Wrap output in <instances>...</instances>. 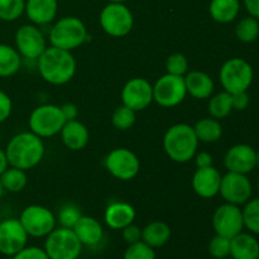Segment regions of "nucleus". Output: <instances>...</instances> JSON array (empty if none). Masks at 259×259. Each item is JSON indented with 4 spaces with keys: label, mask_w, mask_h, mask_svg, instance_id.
Listing matches in <instances>:
<instances>
[{
    "label": "nucleus",
    "mask_w": 259,
    "mask_h": 259,
    "mask_svg": "<svg viewBox=\"0 0 259 259\" xmlns=\"http://www.w3.org/2000/svg\"><path fill=\"white\" fill-rule=\"evenodd\" d=\"M37 67L46 82L60 86L72 80L77 63L70 51L50 46L37 60Z\"/></svg>",
    "instance_id": "nucleus-1"
},
{
    "label": "nucleus",
    "mask_w": 259,
    "mask_h": 259,
    "mask_svg": "<svg viewBox=\"0 0 259 259\" xmlns=\"http://www.w3.org/2000/svg\"><path fill=\"white\" fill-rule=\"evenodd\" d=\"M45 152L43 139L32 132H22L15 134L8 142L5 148L9 166L24 171L38 166L45 157Z\"/></svg>",
    "instance_id": "nucleus-2"
},
{
    "label": "nucleus",
    "mask_w": 259,
    "mask_h": 259,
    "mask_svg": "<svg viewBox=\"0 0 259 259\" xmlns=\"http://www.w3.org/2000/svg\"><path fill=\"white\" fill-rule=\"evenodd\" d=\"M199 143L194 126L186 123H179L169 126L163 137L164 152L172 161L177 163H186L194 158Z\"/></svg>",
    "instance_id": "nucleus-3"
},
{
    "label": "nucleus",
    "mask_w": 259,
    "mask_h": 259,
    "mask_svg": "<svg viewBox=\"0 0 259 259\" xmlns=\"http://www.w3.org/2000/svg\"><path fill=\"white\" fill-rule=\"evenodd\" d=\"M48 38L51 46L71 52L82 46L89 35L82 20L76 17H63L52 25Z\"/></svg>",
    "instance_id": "nucleus-4"
},
{
    "label": "nucleus",
    "mask_w": 259,
    "mask_h": 259,
    "mask_svg": "<svg viewBox=\"0 0 259 259\" xmlns=\"http://www.w3.org/2000/svg\"><path fill=\"white\" fill-rule=\"evenodd\" d=\"M219 80L224 91L238 94L248 91L254 80V70L244 58L233 57L223 63L219 72Z\"/></svg>",
    "instance_id": "nucleus-5"
},
{
    "label": "nucleus",
    "mask_w": 259,
    "mask_h": 259,
    "mask_svg": "<svg viewBox=\"0 0 259 259\" xmlns=\"http://www.w3.org/2000/svg\"><path fill=\"white\" fill-rule=\"evenodd\" d=\"M82 247L72 229L60 227L46 237L43 249L50 259H78Z\"/></svg>",
    "instance_id": "nucleus-6"
},
{
    "label": "nucleus",
    "mask_w": 259,
    "mask_h": 259,
    "mask_svg": "<svg viewBox=\"0 0 259 259\" xmlns=\"http://www.w3.org/2000/svg\"><path fill=\"white\" fill-rule=\"evenodd\" d=\"M65 123L66 119L61 110V106L53 104H43L37 106L30 113L28 120L30 132L37 134L42 139L60 134Z\"/></svg>",
    "instance_id": "nucleus-7"
},
{
    "label": "nucleus",
    "mask_w": 259,
    "mask_h": 259,
    "mask_svg": "<svg viewBox=\"0 0 259 259\" xmlns=\"http://www.w3.org/2000/svg\"><path fill=\"white\" fill-rule=\"evenodd\" d=\"M101 28L110 37H125L134 25V17L124 3H109L99 17Z\"/></svg>",
    "instance_id": "nucleus-8"
},
{
    "label": "nucleus",
    "mask_w": 259,
    "mask_h": 259,
    "mask_svg": "<svg viewBox=\"0 0 259 259\" xmlns=\"http://www.w3.org/2000/svg\"><path fill=\"white\" fill-rule=\"evenodd\" d=\"M19 222L28 237L33 238L47 237L57 224L55 214L42 205H29L25 207L20 214Z\"/></svg>",
    "instance_id": "nucleus-9"
},
{
    "label": "nucleus",
    "mask_w": 259,
    "mask_h": 259,
    "mask_svg": "<svg viewBox=\"0 0 259 259\" xmlns=\"http://www.w3.org/2000/svg\"><path fill=\"white\" fill-rule=\"evenodd\" d=\"M187 95L184 76H161L153 85V101L162 108H174L180 105Z\"/></svg>",
    "instance_id": "nucleus-10"
},
{
    "label": "nucleus",
    "mask_w": 259,
    "mask_h": 259,
    "mask_svg": "<svg viewBox=\"0 0 259 259\" xmlns=\"http://www.w3.org/2000/svg\"><path fill=\"white\" fill-rule=\"evenodd\" d=\"M105 167L109 174L120 181H129L137 177L141 169V161L128 148H115L106 156Z\"/></svg>",
    "instance_id": "nucleus-11"
},
{
    "label": "nucleus",
    "mask_w": 259,
    "mask_h": 259,
    "mask_svg": "<svg viewBox=\"0 0 259 259\" xmlns=\"http://www.w3.org/2000/svg\"><path fill=\"white\" fill-rule=\"evenodd\" d=\"M15 48L25 60L37 61L47 48V40L38 25L24 24L15 32Z\"/></svg>",
    "instance_id": "nucleus-12"
},
{
    "label": "nucleus",
    "mask_w": 259,
    "mask_h": 259,
    "mask_svg": "<svg viewBox=\"0 0 259 259\" xmlns=\"http://www.w3.org/2000/svg\"><path fill=\"white\" fill-rule=\"evenodd\" d=\"M219 194L225 202L240 206L252 199V182L247 175L227 172L222 176Z\"/></svg>",
    "instance_id": "nucleus-13"
},
{
    "label": "nucleus",
    "mask_w": 259,
    "mask_h": 259,
    "mask_svg": "<svg viewBox=\"0 0 259 259\" xmlns=\"http://www.w3.org/2000/svg\"><path fill=\"white\" fill-rule=\"evenodd\" d=\"M212 227L218 235L232 239L244 229L243 210L229 202L220 205L212 215Z\"/></svg>",
    "instance_id": "nucleus-14"
},
{
    "label": "nucleus",
    "mask_w": 259,
    "mask_h": 259,
    "mask_svg": "<svg viewBox=\"0 0 259 259\" xmlns=\"http://www.w3.org/2000/svg\"><path fill=\"white\" fill-rule=\"evenodd\" d=\"M121 101L132 110H144L153 103V85L147 78H132L121 90Z\"/></svg>",
    "instance_id": "nucleus-15"
},
{
    "label": "nucleus",
    "mask_w": 259,
    "mask_h": 259,
    "mask_svg": "<svg viewBox=\"0 0 259 259\" xmlns=\"http://www.w3.org/2000/svg\"><path fill=\"white\" fill-rule=\"evenodd\" d=\"M28 234L19 219H5L0 223V253L13 257L27 247Z\"/></svg>",
    "instance_id": "nucleus-16"
},
{
    "label": "nucleus",
    "mask_w": 259,
    "mask_h": 259,
    "mask_svg": "<svg viewBox=\"0 0 259 259\" xmlns=\"http://www.w3.org/2000/svg\"><path fill=\"white\" fill-rule=\"evenodd\" d=\"M224 166L228 172L250 174L257 167V151L249 144H235L225 153Z\"/></svg>",
    "instance_id": "nucleus-17"
},
{
    "label": "nucleus",
    "mask_w": 259,
    "mask_h": 259,
    "mask_svg": "<svg viewBox=\"0 0 259 259\" xmlns=\"http://www.w3.org/2000/svg\"><path fill=\"white\" fill-rule=\"evenodd\" d=\"M222 175L214 166L197 168L192 176V189L202 199H211L219 194Z\"/></svg>",
    "instance_id": "nucleus-18"
},
{
    "label": "nucleus",
    "mask_w": 259,
    "mask_h": 259,
    "mask_svg": "<svg viewBox=\"0 0 259 259\" xmlns=\"http://www.w3.org/2000/svg\"><path fill=\"white\" fill-rule=\"evenodd\" d=\"M136 209L124 201H114L108 205L104 214L105 224L113 230H123L136 220Z\"/></svg>",
    "instance_id": "nucleus-19"
},
{
    "label": "nucleus",
    "mask_w": 259,
    "mask_h": 259,
    "mask_svg": "<svg viewBox=\"0 0 259 259\" xmlns=\"http://www.w3.org/2000/svg\"><path fill=\"white\" fill-rule=\"evenodd\" d=\"M58 10L57 0H25L28 19L34 25H47L55 20Z\"/></svg>",
    "instance_id": "nucleus-20"
},
{
    "label": "nucleus",
    "mask_w": 259,
    "mask_h": 259,
    "mask_svg": "<svg viewBox=\"0 0 259 259\" xmlns=\"http://www.w3.org/2000/svg\"><path fill=\"white\" fill-rule=\"evenodd\" d=\"M187 94L197 100L209 99L214 94L215 83L211 76L202 71H190L184 76Z\"/></svg>",
    "instance_id": "nucleus-21"
},
{
    "label": "nucleus",
    "mask_w": 259,
    "mask_h": 259,
    "mask_svg": "<svg viewBox=\"0 0 259 259\" xmlns=\"http://www.w3.org/2000/svg\"><path fill=\"white\" fill-rule=\"evenodd\" d=\"M60 134L63 144L71 151H81V149H83L88 146L89 139H90L89 129L86 128L85 124L78 121L77 119L66 121L65 125L61 129Z\"/></svg>",
    "instance_id": "nucleus-22"
},
{
    "label": "nucleus",
    "mask_w": 259,
    "mask_h": 259,
    "mask_svg": "<svg viewBox=\"0 0 259 259\" xmlns=\"http://www.w3.org/2000/svg\"><path fill=\"white\" fill-rule=\"evenodd\" d=\"M72 230L75 232L76 237L78 238L81 244L88 245V247L98 245L104 237L103 225L93 217L82 215L75 224V227L72 228Z\"/></svg>",
    "instance_id": "nucleus-23"
},
{
    "label": "nucleus",
    "mask_w": 259,
    "mask_h": 259,
    "mask_svg": "<svg viewBox=\"0 0 259 259\" xmlns=\"http://www.w3.org/2000/svg\"><path fill=\"white\" fill-rule=\"evenodd\" d=\"M230 255L233 259H258L259 242L252 233H239L230 239Z\"/></svg>",
    "instance_id": "nucleus-24"
},
{
    "label": "nucleus",
    "mask_w": 259,
    "mask_h": 259,
    "mask_svg": "<svg viewBox=\"0 0 259 259\" xmlns=\"http://www.w3.org/2000/svg\"><path fill=\"white\" fill-rule=\"evenodd\" d=\"M171 228L167 223L156 220V222L147 224L142 229V242H144L153 249L154 248H161L164 244H167V242L171 238Z\"/></svg>",
    "instance_id": "nucleus-25"
},
{
    "label": "nucleus",
    "mask_w": 259,
    "mask_h": 259,
    "mask_svg": "<svg viewBox=\"0 0 259 259\" xmlns=\"http://www.w3.org/2000/svg\"><path fill=\"white\" fill-rule=\"evenodd\" d=\"M240 12L239 0H211L209 13L215 22L228 24L234 22Z\"/></svg>",
    "instance_id": "nucleus-26"
},
{
    "label": "nucleus",
    "mask_w": 259,
    "mask_h": 259,
    "mask_svg": "<svg viewBox=\"0 0 259 259\" xmlns=\"http://www.w3.org/2000/svg\"><path fill=\"white\" fill-rule=\"evenodd\" d=\"M22 67V56L17 48L0 43V77H10Z\"/></svg>",
    "instance_id": "nucleus-27"
},
{
    "label": "nucleus",
    "mask_w": 259,
    "mask_h": 259,
    "mask_svg": "<svg viewBox=\"0 0 259 259\" xmlns=\"http://www.w3.org/2000/svg\"><path fill=\"white\" fill-rule=\"evenodd\" d=\"M195 134L199 142L202 143H215L223 136V126L215 118H204L194 125Z\"/></svg>",
    "instance_id": "nucleus-28"
},
{
    "label": "nucleus",
    "mask_w": 259,
    "mask_h": 259,
    "mask_svg": "<svg viewBox=\"0 0 259 259\" xmlns=\"http://www.w3.org/2000/svg\"><path fill=\"white\" fill-rule=\"evenodd\" d=\"M0 184H2L4 191L17 194V192L23 191L27 186V174H25L24 169L10 166L0 175Z\"/></svg>",
    "instance_id": "nucleus-29"
},
{
    "label": "nucleus",
    "mask_w": 259,
    "mask_h": 259,
    "mask_svg": "<svg viewBox=\"0 0 259 259\" xmlns=\"http://www.w3.org/2000/svg\"><path fill=\"white\" fill-rule=\"evenodd\" d=\"M209 105H207V110L211 118L215 119H224L230 115L234 109H233V96L232 94L227 93V91H222L215 95L210 96Z\"/></svg>",
    "instance_id": "nucleus-30"
},
{
    "label": "nucleus",
    "mask_w": 259,
    "mask_h": 259,
    "mask_svg": "<svg viewBox=\"0 0 259 259\" xmlns=\"http://www.w3.org/2000/svg\"><path fill=\"white\" fill-rule=\"evenodd\" d=\"M235 37L243 43H252L259 37V20L250 15L243 18L235 25Z\"/></svg>",
    "instance_id": "nucleus-31"
},
{
    "label": "nucleus",
    "mask_w": 259,
    "mask_h": 259,
    "mask_svg": "<svg viewBox=\"0 0 259 259\" xmlns=\"http://www.w3.org/2000/svg\"><path fill=\"white\" fill-rule=\"evenodd\" d=\"M242 210L244 228H247L252 234L259 235V197L245 202Z\"/></svg>",
    "instance_id": "nucleus-32"
},
{
    "label": "nucleus",
    "mask_w": 259,
    "mask_h": 259,
    "mask_svg": "<svg viewBox=\"0 0 259 259\" xmlns=\"http://www.w3.org/2000/svg\"><path fill=\"white\" fill-rule=\"evenodd\" d=\"M25 10V0H0V20L14 22Z\"/></svg>",
    "instance_id": "nucleus-33"
},
{
    "label": "nucleus",
    "mask_w": 259,
    "mask_h": 259,
    "mask_svg": "<svg viewBox=\"0 0 259 259\" xmlns=\"http://www.w3.org/2000/svg\"><path fill=\"white\" fill-rule=\"evenodd\" d=\"M137 111L132 110L128 106L120 105L114 110L113 116H111V123H113L114 128L118 131H128L136 123V115Z\"/></svg>",
    "instance_id": "nucleus-34"
},
{
    "label": "nucleus",
    "mask_w": 259,
    "mask_h": 259,
    "mask_svg": "<svg viewBox=\"0 0 259 259\" xmlns=\"http://www.w3.org/2000/svg\"><path fill=\"white\" fill-rule=\"evenodd\" d=\"M81 217H82V214H81L80 209L76 205L66 204L61 207L56 219L60 223L61 227L72 229Z\"/></svg>",
    "instance_id": "nucleus-35"
},
{
    "label": "nucleus",
    "mask_w": 259,
    "mask_h": 259,
    "mask_svg": "<svg viewBox=\"0 0 259 259\" xmlns=\"http://www.w3.org/2000/svg\"><path fill=\"white\" fill-rule=\"evenodd\" d=\"M123 259H156V252L153 248L141 240L128 245Z\"/></svg>",
    "instance_id": "nucleus-36"
},
{
    "label": "nucleus",
    "mask_w": 259,
    "mask_h": 259,
    "mask_svg": "<svg viewBox=\"0 0 259 259\" xmlns=\"http://www.w3.org/2000/svg\"><path fill=\"white\" fill-rule=\"evenodd\" d=\"M167 73L176 76H185L189 71V61L187 57L182 53H174L168 56L166 61Z\"/></svg>",
    "instance_id": "nucleus-37"
},
{
    "label": "nucleus",
    "mask_w": 259,
    "mask_h": 259,
    "mask_svg": "<svg viewBox=\"0 0 259 259\" xmlns=\"http://www.w3.org/2000/svg\"><path fill=\"white\" fill-rule=\"evenodd\" d=\"M209 253L214 259H224L230 255V239L229 238L215 235L209 243Z\"/></svg>",
    "instance_id": "nucleus-38"
},
{
    "label": "nucleus",
    "mask_w": 259,
    "mask_h": 259,
    "mask_svg": "<svg viewBox=\"0 0 259 259\" xmlns=\"http://www.w3.org/2000/svg\"><path fill=\"white\" fill-rule=\"evenodd\" d=\"M12 259H50L45 249L38 247H24L14 254Z\"/></svg>",
    "instance_id": "nucleus-39"
},
{
    "label": "nucleus",
    "mask_w": 259,
    "mask_h": 259,
    "mask_svg": "<svg viewBox=\"0 0 259 259\" xmlns=\"http://www.w3.org/2000/svg\"><path fill=\"white\" fill-rule=\"evenodd\" d=\"M13 110V103L7 93L0 90V124L4 123L10 116Z\"/></svg>",
    "instance_id": "nucleus-40"
},
{
    "label": "nucleus",
    "mask_w": 259,
    "mask_h": 259,
    "mask_svg": "<svg viewBox=\"0 0 259 259\" xmlns=\"http://www.w3.org/2000/svg\"><path fill=\"white\" fill-rule=\"evenodd\" d=\"M123 239L125 240L126 244H134L137 242L142 240V229L137 225L131 224L123 229Z\"/></svg>",
    "instance_id": "nucleus-41"
},
{
    "label": "nucleus",
    "mask_w": 259,
    "mask_h": 259,
    "mask_svg": "<svg viewBox=\"0 0 259 259\" xmlns=\"http://www.w3.org/2000/svg\"><path fill=\"white\" fill-rule=\"evenodd\" d=\"M233 109L238 111H243L249 106L250 96L248 95V91L244 93L233 94Z\"/></svg>",
    "instance_id": "nucleus-42"
},
{
    "label": "nucleus",
    "mask_w": 259,
    "mask_h": 259,
    "mask_svg": "<svg viewBox=\"0 0 259 259\" xmlns=\"http://www.w3.org/2000/svg\"><path fill=\"white\" fill-rule=\"evenodd\" d=\"M194 158L197 168H205V167L212 166V156L209 152H200V153H196Z\"/></svg>",
    "instance_id": "nucleus-43"
},
{
    "label": "nucleus",
    "mask_w": 259,
    "mask_h": 259,
    "mask_svg": "<svg viewBox=\"0 0 259 259\" xmlns=\"http://www.w3.org/2000/svg\"><path fill=\"white\" fill-rule=\"evenodd\" d=\"M61 110H62L63 116H65L66 121L68 120H75L77 119L78 115V108L72 103H66L61 106Z\"/></svg>",
    "instance_id": "nucleus-44"
},
{
    "label": "nucleus",
    "mask_w": 259,
    "mask_h": 259,
    "mask_svg": "<svg viewBox=\"0 0 259 259\" xmlns=\"http://www.w3.org/2000/svg\"><path fill=\"white\" fill-rule=\"evenodd\" d=\"M248 14L259 20V0H243Z\"/></svg>",
    "instance_id": "nucleus-45"
},
{
    "label": "nucleus",
    "mask_w": 259,
    "mask_h": 259,
    "mask_svg": "<svg viewBox=\"0 0 259 259\" xmlns=\"http://www.w3.org/2000/svg\"><path fill=\"white\" fill-rule=\"evenodd\" d=\"M9 167V162H8L7 153H5V149L0 148V175L5 171V169Z\"/></svg>",
    "instance_id": "nucleus-46"
},
{
    "label": "nucleus",
    "mask_w": 259,
    "mask_h": 259,
    "mask_svg": "<svg viewBox=\"0 0 259 259\" xmlns=\"http://www.w3.org/2000/svg\"><path fill=\"white\" fill-rule=\"evenodd\" d=\"M109 3H124L126 2V0H108Z\"/></svg>",
    "instance_id": "nucleus-47"
},
{
    "label": "nucleus",
    "mask_w": 259,
    "mask_h": 259,
    "mask_svg": "<svg viewBox=\"0 0 259 259\" xmlns=\"http://www.w3.org/2000/svg\"><path fill=\"white\" fill-rule=\"evenodd\" d=\"M3 194H4V189H3V186H2V184H0V199H2V196H3Z\"/></svg>",
    "instance_id": "nucleus-48"
},
{
    "label": "nucleus",
    "mask_w": 259,
    "mask_h": 259,
    "mask_svg": "<svg viewBox=\"0 0 259 259\" xmlns=\"http://www.w3.org/2000/svg\"><path fill=\"white\" fill-rule=\"evenodd\" d=\"M257 167H259V151L257 152Z\"/></svg>",
    "instance_id": "nucleus-49"
},
{
    "label": "nucleus",
    "mask_w": 259,
    "mask_h": 259,
    "mask_svg": "<svg viewBox=\"0 0 259 259\" xmlns=\"http://www.w3.org/2000/svg\"><path fill=\"white\" fill-rule=\"evenodd\" d=\"M257 189H258V192H259V177H258V180H257Z\"/></svg>",
    "instance_id": "nucleus-50"
},
{
    "label": "nucleus",
    "mask_w": 259,
    "mask_h": 259,
    "mask_svg": "<svg viewBox=\"0 0 259 259\" xmlns=\"http://www.w3.org/2000/svg\"><path fill=\"white\" fill-rule=\"evenodd\" d=\"M0 223H2V215H0Z\"/></svg>",
    "instance_id": "nucleus-51"
},
{
    "label": "nucleus",
    "mask_w": 259,
    "mask_h": 259,
    "mask_svg": "<svg viewBox=\"0 0 259 259\" xmlns=\"http://www.w3.org/2000/svg\"><path fill=\"white\" fill-rule=\"evenodd\" d=\"M224 259H228V258H224Z\"/></svg>",
    "instance_id": "nucleus-52"
},
{
    "label": "nucleus",
    "mask_w": 259,
    "mask_h": 259,
    "mask_svg": "<svg viewBox=\"0 0 259 259\" xmlns=\"http://www.w3.org/2000/svg\"><path fill=\"white\" fill-rule=\"evenodd\" d=\"M258 259H259V257H258Z\"/></svg>",
    "instance_id": "nucleus-53"
}]
</instances>
